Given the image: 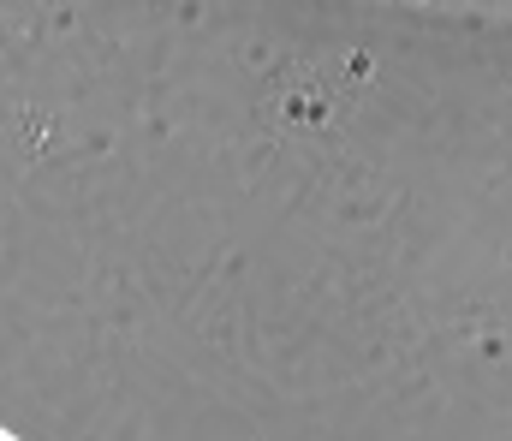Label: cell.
Instances as JSON below:
<instances>
[{
  "label": "cell",
  "mask_w": 512,
  "mask_h": 441,
  "mask_svg": "<svg viewBox=\"0 0 512 441\" xmlns=\"http://www.w3.org/2000/svg\"><path fill=\"white\" fill-rule=\"evenodd\" d=\"M268 114L292 132H322L340 114V78L322 66H286L268 84Z\"/></svg>",
  "instance_id": "cell-1"
}]
</instances>
